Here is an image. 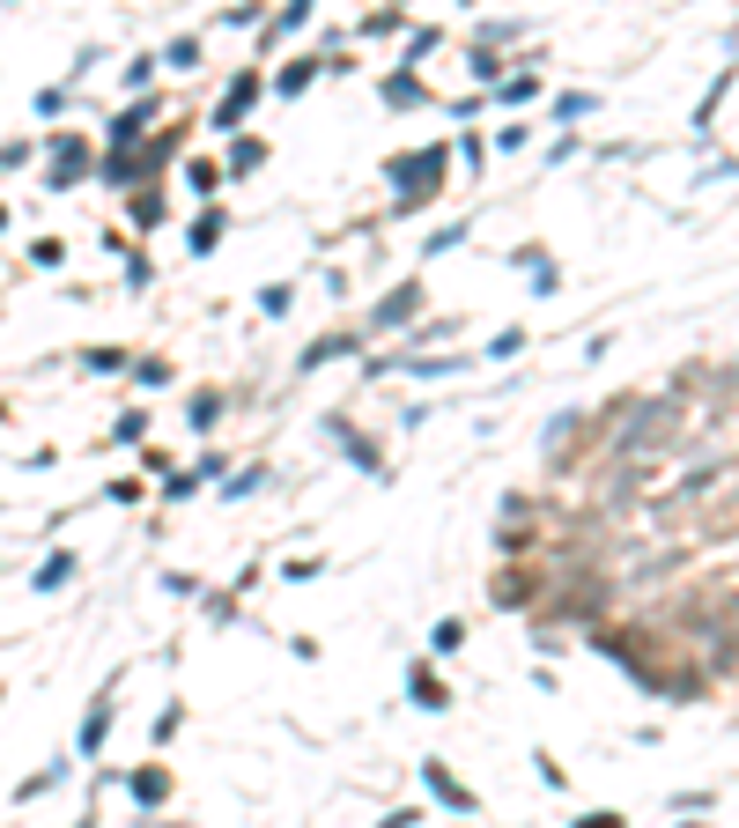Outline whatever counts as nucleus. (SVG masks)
Instances as JSON below:
<instances>
[{
	"instance_id": "nucleus-9",
	"label": "nucleus",
	"mask_w": 739,
	"mask_h": 828,
	"mask_svg": "<svg viewBox=\"0 0 739 828\" xmlns=\"http://www.w3.org/2000/svg\"><path fill=\"white\" fill-rule=\"evenodd\" d=\"M259 163H267V141H252V134H244V141L230 148V171L244 178V171H259Z\"/></svg>"
},
{
	"instance_id": "nucleus-19",
	"label": "nucleus",
	"mask_w": 739,
	"mask_h": 828,
	"mask_svg": "<svg viewBox=\"0 0 739 828\" xmlns=\"http://www.w3.org/2000/svg\"><path fill=\"white\" fill-rule=\"evenodd\" d=\"M259 481H267V466H244V474H237V481H222V496H252V488H259Z\"/></svg>"
},
{
	"instance_id": "nucleus-15",
	"label": "nucleus",
	"mask_w": 739,
	"mask_h": 828,
	"mask_svg": "<svg viewBox=\"0 0 739 828\" xmlns=\"http://www.w3.org/2000/svg\"><path fill=\"white\" fill-rule=\"evenodd\" d=\"M163 60H170V67H193V60H200V37H170Z\"/></svg>"
},
{
	"instance_id": "nucleus-7",
	"label": "nucleus",
	"mask_w": 739,
	"mask_h": 828,
	"mask_svg": "<svg viewBox=\"0 0 739 828\" xmlns=\"http://www.w3.org/2000/svg\"><path fill=\"white\" fill-rule=\"evenodd\" d=\"M104 732H111V688L97 695V703H89V718H82V755H97Z\"/></svg>"
},
{
	"instance_id": "nucleus-21",
	"label": "nucleus",
	"mask_w": 739,
	"mask_h": 828,
	"mask_svg": "<svg viewBox=\"0 0 739 828\" xmlns=\"http://www.w3.org/2000/svg\"><path fill=\"white\" fill-rule=\"evenodd\" d=\"M259 311H267V318H281V311H289V281H274V289H259Z\"/></svg>"
},
{
	"instance_id": "nucleus-17",
	"label": "nucleus",
	"mask_w": 739,
	"mask_h": 828,
	"mask_svg": "<svg viewBox=\"0 0 739 828\" xmlns=\"http://www.w3.org/2000/svg\"><path fill=\"white\" fill-rule=\"evenodd\" d=\"M311 74H318V60H296L289 74H281V97H296V89H311Z\"/></svg>"
},
{
	"instance_id": "nucleus-10",
	"label": "nucleus",
	"mask_w": 739,
	"mask_h": 828,
	"mask_svg": "<svg viewBox=\"0 0 739 828\" xmlns=\"http://www.w3.org/2000/svg\"><path fill=\"white\" fill-rule=\"evenodd\" d=\"M215 237H222V207H207V215L193 222V252L207 259V252H215Z\"/></svg>"
},
{
	"instance_id": "nucleus-16",
	"label": "nucleus",
	"mask_w": 739,
	"mask_h": 828,
	"mask_svg": "<svg viewBox=\"0 0 739 828\" xmlns=\"http://www.w3.org/2000/svg\"><path fill=\"white\" fill-rule=\"evenodd\" d=\"M496 97H503V104H525V97H540V82H533V74H510Z\"/></svg>"
},
{
	"instance_id": "nucleus-13",
	"label": "nucleus",
	"mask_w": 739,
	"mask_h": 828,
	"mask_svg": "<svg viewBox=\"0 0 739 828\" xmlns=\"http://www.w3.org/2000/svg\"><path fill=\"white\" fill-rule=\"evenodd\" d=\"M215 414H222V392H215V385L193 392V429H200V437H207V422H215Z\"/></svg>"
},
{
	"instance_id": "nucleus-3",
	"label": "nucleus",
	"mask_w": 739,
	"mask_h": 828,
	"mask_svg": "<svg viewBox=\"0 0 739 828\" xmlns=\"http://www.w3.org/2000/svg\"><path fill=\"white\" fill-rule=\"evenodd\" d=\"M414 311H422V281H400V289L377 304V333H385V326H407Z\"/></svg>"
},
{
	"instance_id": "nucleus-22",
	"label": "nucleus",
	"mask_w": 739,
	"mask_h": 828,
	"mask_svg": "<svg viewBox=\"0 0 739 828\" xmlns=\"http://www.w3.org/2000/svg\"><path fill=\"white\" fill-rule=\"evenodd\" d=\"M134 378L156 392V385H170V363H156V355H148V363H134Z\"/></svg>"
},
{
	"instance_id": "nucleus-1",
	"label": "nucleus",
	"mask_w": 739,
	"mask_h": 828,
	"mask_svg": "<svg viewBox=\"0 0 739 828\" xmlns=\"http://www.w3.org/2000/svg\"><path fill=\"white\" fill-rule=\"evenodd\" d=\"M444 141H429V148H414V156H392V185H400V200H414V178H444Z\"/></svg>"
},
{
	"instance_id": "nucleus-8",
	"label": "nucleus",
	"mask_w": 739,
	"mask_h": 828,
	"mask_svg": "<svg viewBox=\"0 0 739 828\" xmlns=\"http://www.w3.org/2000/svg\"><path fill=\"white\" fill-rule=\"evenodd\" d=\"M148 111H156V104H134V111H126V119H119V126H111V141H119V156H126V148H134V141H141V126H148Z\"/></svg>"
},
{
	"instance_id": "nucleus-14",
	"label": "nucleus",
	"mask_w": 739,
	"mask_h": 828,
	"mask_svg": "<svg viewBox=\"0 0 739 828\" xmlns=\"http://www.w3.org/2000/svg\"><path fill=\"white\" fill-rule=\"evenodd\" d=\"M385 104H422V82H414V74H392V82H385Z\"/></svg>"
},
{
	"instance_id": "nucleus-11",
	"label": "nucleus",
	"mask_w": 739,
	"mask_h": 828,
	"mask_svg": "<svg viewBox=\"0 0 739 828\" xmlns=\"http://www.w3.org/2000/svg\"><path fill=\"white\" fill-rule=\"evenodd\" d=\"M348 348H355V333H333V341H311V348H303V370H318L326 355H348Z\"/></svg>"
},
{
	"instance_id": "nucleus-6",
	"label": "nucleus",
	"mask_w": 739,
	"mask_h": 828,
	"mask_svg": "<svg viewBox=\"0 0 739 828\" xmlns=\"http://www.w3.org/2000/svg\"><path fill=\"white\" fill-rule=\"evenodd\" d=\"M126 792H134L141 806H163V799H170V777H163L156 762H148V769H134V777H126Z\"/></svg>"
},
{
	"instance_id": "nucleus-23",
	"label": "nucleus",
	"mask_w": 739,
	"mask_h": 828,
	"mask_svg": "<svg viewBox=\"0 0 739 828\" xmlns=\"http://www.w3.org/2000/svg\"><path fill=\"white\" fill-rule=\"evenodd\" d=\"M577 828H629V821H621V814H584Z\"/></svg>"
},
{
	"instance_id": "nucleus-2",
	"label": "nucleus",
	"mask_w": 739,
	"mask_h": 828,
	"mask_svg": "<svg viewBox=\"0 0 739 828\" xmlns=\"http://www.w3.org/2000/svg\"><path fill=\"white\" fill-rule=\"evenodd\" d=\"M422 777H429V799H437V806H451V814H473V792H466V784H451L444 762H422Z\"/></svg>"
},
{
	"instance_id": "nucleus-12",
	"label": "nucleus",
	"mask_w": 739,
	"mask_h": 828,
	"mask_svg": "<svg viewBox=\"0 0 739 828\" xmlns=\"http://www.w3.org/2000/svg\"><path fill=\"white\" fill-rule=\"evenodd\" d=\"M67 577H74V555H52V562H45V570H37V592H60V585H67Z\"/></svg>"
},
{
	"instance_id": "nucleus-18",
	"label": "nucleus",
	"mask_w": 739,
	"mask_h": 828,
	"mask_svg": "<svg viewBox=\"0 0 739 828\" xmlns=\"http://www.w3.org/2000/svg\"><path fill=\"white\" fill-rule=\"evenodd\" d=\"M451 244H466V222H444V230H437V237H429V244H422V252H429V259H437V252H451Z\"/></svg>"
},
{
	"instance_id": "nucleus-4",
	"label": "nucleus",
	"mask_w": 739,
	"mask_h": 828,
	"mask_svg": "<svg viewBox=\"0 0 739 828\" xmlns=\"http://www.w3.org/2000/svg\"><path fill=\"white\" fill-rule=\"evenodd\" d=\"M259 97V74H237V82H230V97H222V111H215V134H230V126L244 119V104H252Z\"/></svg>"
},
{
	"instance_id": "nucleus-24",
	"label": "nucleus",
	"mask_w": 739,
	"mask_h": 828,
	"mask_svg": "<svg viewBox=\"0 0 739 828\" xmlns=\"http://www.w3.org/2000/svg\"><path fill=\"white\" fill-rule=\"evenodd\" d=\"M74 828H97V821H74Z\"/></svg>"
},
{
	"instance_id": "nucleus-20",
	"label": "nucleus",
	"mask_w": 739,
	"mask_h": 828,
	"mask_svg": "<svg viewBox=\"0 0 739 828\" xmlns=\"http://www.w3.org/2000/svg\"><path fill=\"white\" fill-rule=\"evenodd\" d=\"M429 644H437V651H459L466 629H459V621H437V629H429Z\"/></svg>"
},
{
	"instance_id": "nucleus-5",
	"label": "nucleus",
	"mask_w": 739,
	"mask_h": 828,
	"mask_svg": "<svg viewBox=\"0 0 739 828\" xmlns=\"http://www.w3.org/2000/svg\"><path fill=\"white\" fill-rule=\"evenodd\" d=\"M407 695H414L422 710H444V703H451V688H444V681H437L429 666H414V673H407Z\"/></svg>"
}]
</instances>
